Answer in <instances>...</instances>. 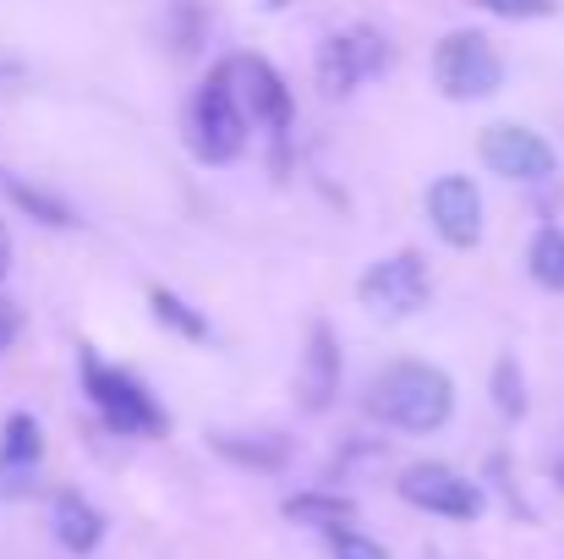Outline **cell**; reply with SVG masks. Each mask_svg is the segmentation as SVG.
<instances>
[{
	"label": "cell",
	"mask_w": 564,
	"mask_h": 559,
	"mask_svg": "<svg viewBox=\"0 0 564 559\" xmlns=\"http://www.w3.org/2000/svg\"><path fill=\"white\" fill-rule=\"evenodd\" d=\"M394 494H400L411 510H427V516H444V522H477L482 505H488L482 488H477L466 472L444 466V461H411V466L400 472Z\"/></svg>",
	"instance_id": "5b68a950"
},
{
	"label": "cell",
	"mask_w": 564,
	"mask_h": 559,
	"mask_svg": "<svg viewBox=\"0 0 564 559\" xmlns=\"http://www.w3.org/2000/svg\"><path fill=\"white\" fill-rule=\"evenodd\" d=\"M527 269H532V280H538L543 291L564 297V230L560 225H543V230L532 236V247H527Z\"/></svg>",
	"instance_id": "2e32d148"
},
{
	"label": "cell",
	"mask_w": 564,
	"mask_h": 559,
	"mask_svg": "<svg viewBox=\"0 0 564 559\" xmlns=\"http://www.w3.org/2000/svg\"><path fill=\"white\" fill-rule=\"evenodd\" d=\"M11 275V230H6V219H0V280Z\"/></svg>",
	"instance_id": "cb8c5ba5"
},
{
	"label": "cell",
	"mask_w": 564,
	"mask_h": 559,
	"mask_svg": "<svg viewBox=\"0 0 564 559\" xmlns=\"http://www.w3.org/2000/svg\"><path fill=\"white\" fill-rule=\"evenodd\" d=\"M6 197H11L22 214H33L39 225H55V230H72V225H77V214H72L61 197H50V192H39V186L17 182V176H6Z\"/></svg>",
	"instance_id": "ac0fdd59"
},
{
	"label": "cell",
	"mask_w": 564,
	"mask_h": 559,
	"mask_svg": "<svg viewBox=\"0 0 564 559\" xmlns=\"http://www.w3.org/2000/svg\"><path fill=\"white\" fill-rule=\"evenodd\" d=\"M280 510H285V522H296V527H318V533H335V527H351V522H357V505H351L346 494H329V488L291 494Z\"/></svg>",
	"instance_id": "9a60e30c"
},
{
	"label": "cell",
	"mask_w": 564,
	"mask_h": 559,
	"mask_svg": "<svg viewBox=\"0 0 564 559\" xmlns=\"http://www.w3.org/2000/svg\"><path fill=\"white\" fill-rule=\"evenodd\" d=\"M368 411L400 433H438L455 417V378L433 363H389L368 384Z\"/></svg>",
	"instance_id": "6da1fadb"
},
{
	"label": "cell",
	"mask_w": 564,
	"mask_h": 559,
	"mask_svg": "<svg viewBox=\"0 0 564 559\" xmlns=\"http://www.w3.org/2000/svg\"><path fill=\"white\" fill-rule=\"evenodd\" d=\"M50 527H55V544H61L66 555H94V549L105 544V516H99V505H88V499L72 494V488L55 494Z\"/></svg>",
	"instance_id": "4fadbf2b"
},
{
	"label": "cell",
	"mask_w": 564,
	"mask_h": 559,
	"mask_svg": "<svg viewBox=\"0 0 564 559\" xmlns=\"http://www.w3.org/2000/svg\"><path fill=\"white\" fill-rule=\"evenodd\" d=\"M269 6H285V0H269Z\"/></svg>",
	"instance_id": "484cf974"
},
{
	"label": "cell",
	"mask_w": 564,
	"mask_h": 559,
	"mask_svg": "<svg viewBox=\"0 0 564 559\" xmlns=\"http://www.w3.org/2000/svg\"><path fill=\"white\" fill-rule=\"evenodd\" d=\"M329 559H389V549L373 544L368 533H357V527H335L329 533Z\"/></svg>",
	"instance_id": "44dd1931"
},
{
	"label": "cell",
	"mask_w": 564,
	"mask_h": 559,
	"mask_svg": "<svg viewBox=\"0 0 564 559\" xmlns=\"http://www.w3.org/2000/svg\"><path fill=\"white\" fill-rule=\"evenodd\" d=\"M335 395H340V341L318 319L307 330V352L296 363V400H302V411H329Z\"/></svg>",
	"instance_id": "8fae6325"
},
{
	"label": "cell",
	"mask_w": 564,
	"mask_h": 559,
	"mask_svg": "<svg viewBox=\"0 0 564 559\" xmlns=\"http://www.w3.org/2000/svg\"><path fill=\"white\" fill-rule=\"evenodd\" d=\"M494 406L505 417H527V378L516 368V357H499L494 363Z\"/></svg>",
	"instance_id": "d6986e66"
},
{
	"label": "cell",
	"mask_w": 564,
	"mask_h": 559,
	"mask_svg": "<svg viewBox=\"0 0 564 559\" xmlns=\"http://www.w3.org/2000/svg\"><path fill=\"white\" fill-rule=\"evenodd\" d=\"M241 149H247V116H241L230 72L219 61L192 99V154L203 165H230V160H241Z\"/></svg>",
	"instance_id": "3957f363"
},
{
	"label": "cell",
	"mask_w": 564,
	"mask_h": 559,
	"mask_svg": "<svg viewBox=\"0 0 564 559\" xmlns=\"http://www.w3.org/2000/svg\"><path fill=\"white\" fill-rule=\"evenodd\" d=\"M471 6L477 11H494L505 22H543V17L560 11V0H471Z\"/></svg>",
	"instance_id": "ffe728a7"
},
{
	"label": "cell",
	"mask_w": 564,
	"mask_h": 559,
	"mask_svg": "<svg viewBox=\"0 0 564 559\" xmlns=\"http://www.w3.org/2000/svg\"><path fill=\"white\" fill-rule=\"evenodd\" d=\"M477 154H482V165H488L494 176H505V182H549V176L560 171L554 143H549L543 132L521 127V121H494V127H482Z\"/></svg>",
	"instance_id": "ba28073f"
},
{
	"label": "cell",
	"mask_w": 564,
	"mask_h": 559,
	"mask_svg": "<svg viewBox=\"0 0 564 559\" xmlns=\"http://www.w3.org/2000/svg\"><path fill=\"white\" fill-rule=\"evenodd\" d=\"M11 335H17V313H11V308L0 302V352L11 346Z\"/></svg>",
	"instance_id": "603a6c76"
},
{
	"label": "cell",
	"mask_w": 564,
	"mask_h": 559,
	"mask_svg": "<svg viewBox=\"0 0 564 559\" xmlns=\"http://www.w3.org/2000/svg\"><path fill=\"white\" fill-rule=\"evenodd\" d=\"M433 83H438L444 99H460V105L466 99H488V94L505 88V61H499V50L482 33L455 28L433 50Z\"/></svg>",
	"instance_id": "277c9868"
},
{
	"label": "cell",
	"mask_w": 564,
	"mask_h": 559,
	"mask_svg": "<svg viewBox=\"0 0 564 559\" xmlns=\"http://www.w3.org/2000/svg\"><path fill=\"white\" fill-rule=\"evenodd\" d=\"M149 308H154V319H160L165 330H176L182 341H208V319H203L192 302H182L176 291L154 286V291H149Z\"/></svg>",
	"instance_id": "e0dca14e"
},
{
	"label": "cell",
	"mask_w": 564,
	"mask_h": 559,
	"mask_svg": "<svg viewBox=\"0 0 564 559\" xmlns=\"http://www.w3.org/2000/svg\"><path fill=\"white\" fill-rule=\"evenodd\" d=\"M554 477H560V488H564V450H560V461H554Z\"/></svg>",
	"instance_id": "d4e9b609"
},
{
	"label": "cell",
	"mask_w": 564,
	"mask_h": 559,
	"mask_svg": "<svg viewBox=\"0 0 564 559\" xmlns=\"http://www.w3.org/2000/svg\"><path fill=\"white\" fill-rule=\"evenodd\" d=\"M427 219H433V230L449 241V247H477L482 241V192L471 176H438V182L427 186Z\"/></svg>",
	"instance_id": "30bf717a"
},
{
	"label": "cell",
	"mask_w": 564,
	"mask_h": 559,
	"mask_svg": "<svg viewBox=\"0 0 564 559\" xmlns=\"http://www.w3.org/2000/svg\"><path fill=\"white\" fill-rule=\"evenodd\" d=\"M208 444L247 472H280L291 461V439L285 433H208Z\"/></svg>",
	"instance_id": "5bb4252c"
},
{
	"label": "cell",
	"mask_w": 564,
	"mask_h": 559,
	"mask_svg": "<svg viewBox=\"0 0 564 559\" xmlns=\"http://www.w3.org/2000/svg\"><path fill=\"white\" fill-rule=\"evenodd\" d=\"M44 461V428L28 411H11L0 428V494H22Z\"/></svg>",
	"instance_id": "7c38bea8"
},
{
	"label": "cell",
	"mask_w": 564,
	"mask_h": 559,
	"mask_svg": "<svg viewBox=\"0 0 564 559\" xmlns=\"http://www.w3.org/2000/svg\"><path fill=\"white\" fill-rule=\"evenodd\" d=\"M389 66V39L373 28H340L318 44V88L324 94H357V83H368Z\"/></svg>",
	"instance_id": "9c48e42d"
},
{
	"label": "cell",
	"mask_w": 564,
	"mask_h": 559,
	"mask_svg": "<svg viewBox=\"0 0 564 559\" xmlns=\"http://www.w3.org/2000/svg\"><path fill=\"white\" fill-rule=\"evenodd\" d=\"M427 297H433V286H427V264L416 258V252H394V258H378L373 269L357 280V302L373 313V319H411V313H422L427 308Z\"/></svg>",
	"instance_id": "52a82bcc"
},
{
	"label": "cell",
	"mask_w": 564,
	"mask_h": 559,
	"mask_svg": "<svg viewBox=\"0 0 564 559\" xmlns=\"http://www.w3.org/2000/svg\"><path fill=\"white\" fill-rule=\"evenodd\" d=\"M83 395L94 400L105 428L121 433V439H160V433H171V411L149 395V384L132 378L127 368H110L94 352H83Z\"/></svg>",
	"instance_id": "7a4b0ae2"
},
{
	"label": "cell",
	"mask_w": 564,
	"mask_h": 559,
	"mask_svg": "<svg viewBox=\"0 0 564 559\" xmlns=\"http://www.w3.org/2000/svg\"><path fill=\"white\" fill-rule=\"evenodd\" d=\"M225 72H230V88H236V105H241L247 127H269L274 138H285L296 127V99L263 55H230Z\"/></svg>",
	"instance_id": "8992f818"
},
{
	"label": "cell",
	"mask_w": 564,
	"mask_h": 559,
	"mask_svg": "<svg viewBox=\"0 0 564 559\" xmlns=\"http://www.w3.org/2000/svg\"><path fill=\"white\" fill-rule=\"evenodd\" d=\"M197 39H203L197 6H192V0H176V50H197Z\"/></svg>",
	"instance_id": "7402d4cb"
}]
</instances>
